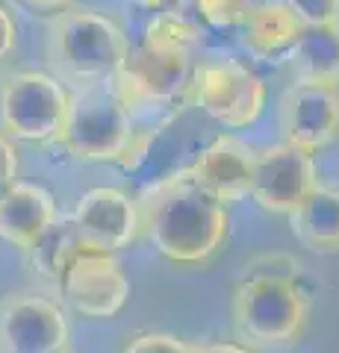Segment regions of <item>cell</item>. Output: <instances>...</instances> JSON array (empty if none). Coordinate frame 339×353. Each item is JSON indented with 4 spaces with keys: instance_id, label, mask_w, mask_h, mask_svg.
<instances>
[{
    "instance_id": "obj_1",
    "label": "cell",
    "mask_w": 339,
    "mask_h": 353,
    "mask_svg": "<svg viewBox=\"0 0 339 353\" xmlns=\"http://www.w3.org/2000/svg\"><path fill=\"white\" fill-rule=\"evenodd\" d=\"M136 209L139 230H145L157 253L177 265H198L215 256L231 230L224 203L192 183L186 171L151 185Z\"/></svg>"
},
{
    "instance_id": "obj_2",
    "label": "cell",
    "mask_w": 339,
    "mask_h": 353,
    "mask_svg": "<svg viewBox=\"0 0 339 353\" xmlns=\"http://www.w3.org/2000/svg\"><path fill=\"white\" fill-rule=\"evenodd\" d=\"M198 41V30L177 15H157L145 27L142 48L109 80L133 118L171 106L192 85V53Z\"/></svg>"
},
{
    "instance_id": "obj_3",
    "label": "cell",
    "mask_w": 339,
    "mask_h": 353,
    "mask_svg": "<svg viewBox=\"0 0 339 353\" xmlns=\"http://www.w3.org/2000/svg\"><path fill=\"white\" fill-rule=\"evenodd\" d=\"M151 132L136 127L133 112L109 83L83 85L71 94L65 124L53 145L77 162H122L133 165L145 153Z\"/></svg>"
},
{
    "instance_id": "obj_4",
    "label": "cell",
    "mask_w": 339,
    "mask_h": 353,
    "mask_svg": "<svg viewBox=\"0 0 339 353\" xmlns=\"http://www.w3.org/2000/svg\"><path fill=\"white\" fill-rule=\"evenodd\" d=\"M130 57L127 32L109 15L92 9H65L53 15L48 59L59 80L74 85H101L124 68Z\"/></svg>"
},
{
    "instance_id": "obj_5",
    "label": "cell",
    "mask_w": 339,
    "mask_h": 353,
    "mask_svg": "<svg viewBox=\"0 0 339 353\" xmlns=\"http://www.w3.org/2000/svg\"><path fill=\"white\" fill-rule=\"evenodd\" d=\"M233 327L248 345H292L307 327V297L298 289V265L245 274L233 289Z\"/></svg>"
},
{
    "instance_id": "obj_6",
    "label": "cell",
    "mask_w": 339,
    "mask_h": 353,
    "mask_svg": "<svg viewBox=\"0 0 339 353\" xmlns=\"http://www.w3.org/2000/svg\"><path fill=\"white\" fill-rule=\"evenodd\" d=\"M71 92L45 71H12L0 80V132L6 139L48 145L59 136Z\"/></svg>"
},
{
    "instance_id": "obj_7",
    "label": "cell",
    "mask_w": 339,
    "mask_h": 353,
    "mask_svg": "<svg viewBox=\"0 0 339 353\" xmlns=\"http://www.w3.org/2000/svg\"><path fill=\"white\" fill-rule=\"evenodd\" d=\"M192 92L206 115L231 130L251 127L266 109V83L233 59L201 65L192 74Z\"/></svg>"
},
{
    "instance_id": "obj_8",
    "label": "cell",
    "mask_w": 339,
    "mask_h": 353,
    "mask_svg": "<svg viewBox=\"0 0 339 353\" xmlns=\"http://www.w3.org/2000/svg\"><path fill=\"white\" fill-rule=\"evenodd\" d=\"M71 330L57 301L12 292L0 301V353H68Z\"/></svg>"
},
{
    "instance_id": "obj_9",
    "label": "cell",
    "mask_w": 339,
    "mask_h": 353,
    "mask_svg": "<svg viewBox=\"0 0 339 353\" xmlns=\"http://www.w3.org/2000/svg\"><path fill=\"white\" fill-rule=\"evenodd\" d=\"M59 294L83 318H113L127 303L130 283L115 253L80 250L65 265Z\"/></svg>"
},
{
    "instance_id": "obj_10",
    "label": "cell",
    "mask_w": 339,
    "mask_h": 353,
    "mask_svg": "<svg viewBox=\"0 0 339 353\" xmlns=\"http://www.w3.org/2000/svg\"><path fill=\"white\" fill-rule=\"evenodd\" d=\"M316 185H319V176H316L313 153H304L283 141V145L257 150L248 197L266 212L289 215Z\"/></svg>"
},
{
    "instance_id": "obj_11",
    "label": "cell",
    "mask_w": 339,
    "mask_h": 353,
    "mask_svg": "<svg viewBox=\"0 0 339 353\" xmlns=\"http://www.w3.org/2000/svg\"><path fill=\"white\" fill-rule=\"evenodd\" d=\"M283 141L304 153H319L339 139V88L295 83L280 97Z\"/></svg>"
},
{
    "instance_id": "obj_12",
    "label": "cell",
    "mask_w": 339,
    "mask_h": 353,
    "mask_svg": "<svg viewBox=\"0 0 339 353\" xmlns=\"http://www.w3.org/2000/svg\"><path fill=\"white\" fill-rule=\"evenodd\" d=\"M71 224L83 248L118 253L139 236V209L127 192L113 189V185H97L80 194Z\"/></svg>"
},
{
    "instance_id": "obj_13",
    "label": "cell",
    "mask_w": 339,
    "mask_h": 353,
    "mask_svg": "<svg viewBox=\"0 0 339 353\" xmlns=\"http://www.w3.org/2000/svg\"><path fill=\"white\" fill-rule=\"evenodd\" d=\"M254 159L257 150L248 148L236 136H218L210 148L198 153L186 174L192 183H198L206 194H213L218 203H236L248 197L251 180H254Z\"/></svg>"
},
{
    "instance_id": "obj_14",
    "label": "cell",
    "mask_w": 339,
    "mask_h": 353,
    "mask_svg": "<svg viewBox=\"0 0 339 353\" xmlns=\"http://www.w3.org/2000/svg\"><path fill=\"white\" fill-rule=\"evenodd\" d=\"M57 221V201L36 183H15L0 197V236L12 248L30 250Z\"/></svg>"
},
{
    "instance_id": "obj_15",
    "label": "cell",
    "mask_w": 339,
    "mask_h": 353,
    "mask_svg": "<svg viewBox=\"0 0 339 353\" xmlns=\"http://www.w3.org/2000/svg\"><path fill=\"white\" fill-rule=\"evenodd\" d=\"M301 30L304 24L295 18V12L287 3L262 0V3H254V9L242 21L239 36H242V44L248 48L251 57H257L262 62H278L289 57Z\"/></svg>"
},
{
    "instance_id": "obj_16",
    "label": "cell",
    "mask_w": 339,
    "mask_h": 353,
    "mask_svg": "<svg viewBox=\"0 0 339 353\" xmlns=\"http://www.w3.org/2000/svg\"><path fill=\"white\" fill-rule=\"evenodd\" d=\"M292 233L316 253H339V189L316 185L289 212Z\"/></svg>"
},
{
    "instance_id": "obj_17",
    "label": "cell",
    "mask_w": 339,
    "mask_h": 353,
    "mask_svg": "<svg viewBox=\"0 0 339 353\" xmlns=\"http://www.w3.org/2000/svg\"><path fill=\"white\" fill-rule=\"evenodd\" d=\"M287 59L298 83L339 85V24L304 27Z\"/></svg>"
},
{
    "instance_id": "obj_18",
    "label": "cell",
    "mask_w": 339,
    "mask_h": 353,
    "mask_svg": "<svg viewBox=\"0 0 339 353\" xmlns=\"http://www.w3.org/2000/svg\"><path fill=\"white\" fill-rule=\"evenodd\" d=\"M80 250H89V248H83L77 230H74L71 218H68V221H53L48 227V233L41 236L27 253L32 259V268H36L41 277L50 280V283H59L65 265H68L74 253H80Z\"/></svg>"
},
{
    "instance_id": "obj_19",
    "label": "cell",
    "mask_w": 339,
    "mask_h": 353,
    "mask_svg": "<svg viewBox=\"0 0 339 353\" xmlns=\"http://www.w3.org/2000/svg\"><path fill=\"white\" fill-rule=\"evenodd\" d=\"M254 0H195V12L213 30H239Z\"/></svg>"
},
{
    "instance_id": "obj_20",
    "label": "cell",
    "mask_w": 339,
    "mask_h": 353,
    "mask_svg": "<svg viewBox=\"0 0 339 353\" xmlns=\"http://www.w3.org/2000/svg\"><path fill=\"white\" fill-rule=\"evenodd\" d=\"M280 3H287L304 27L339 24V0H280Z\"/></svg>"
},
{
    "instance_id": "obj_21",
    "label": "cell",
    "mask_w": 339,
    "mask_h": 353,
    "mask_svg": "<svg viewBox=\"0 0 339 353\" xmlns=\"http://www.w3.org/2000/svg\"><path fill=\"white\" fill-rule=\"evenodd\" d=\"M124 353H192V345H186V341L168 333H145L130 341Z\"/></svg>"
},
{
    "instance_id": "obj_22",
    "label": "cell",
    "mask_w": 339,
    "mask_h": 353,
    "mask_svg": "<svg viewBox=\"0 0 339 353\" xmlns=\"http://www.w3.org/2000/svg\"><path fill=\"white\" fill-rule=\"evenodd\" d=\"M18 183V150L3 132H0V197Z\"/></svg>"
},
{
    "instance_id": "obj_23",
    "label": "cell",
    "mask_w": 339,
    "mask_h": 353,
    "mask_svg": "<svg viewBox=\"0 0 339 353\" xmlns=\"http://www.w3.org/2000/svg\"><path fill=\"white\" fill-rule=\"evenodd\" d=\"M21 9H27L32 15H41V18H53L65 12V9H71L74 0H15Z\"/></svg>"
},
{
    "instance_id": "obj_24",
    "label": "cell",
    "mask_w": 339,
    "mask_h": 353,
    "mask_svg": "<svg viewBox=\"0 0 339 353\" xmlns=\"http://www.w3.org/2000/svg\"><path fill=\"white\" fill-rule=\"evenodd\" d=\"M15 41H18L15 21H12V15H9V9L0 3V62H3L9 53L15 50Z\"/></svg>"
},
{
    "instance_id": "obj_25",
    "label": "cell",
    "mask_w": 339,
    "mask_h": 353,
    "mask_svg": "<svg viewBox=\"0 0 339 353\" xmlns=\"http://www.w3.org/2000/svg\"><path fill=\"white\" fill-rule=\"evenodd\" d=\"M192 353H251L242 345H233V341H213V345H192Z\"/></svg>"
},
{
    "instance_id": "obj_26",
    "label": "cell",
    "mask_w": 339,
    "mask_h": 353,
    "mask_svg": "<svg viewBox=\"0 0 339 353\" xmlns=\"http://www.w3.org/2000/svg\"><path fill=\"white\" fill-rule=\"evenodd\" d=\"M130 3L139 6V9H145V12H166L174 0H130Z\"/></svg>"
},
{
    "instance_id": "obj_27",
    "label": "cell",
    "mask_w": 339,
    "mask_h": 353,
    "mask_svg": "<svg viewBox=\"0 0 339 353\" xmlns=\"http://www.w3.org/2000/svg\"><path fill=\"white\" fill-rule=\"evenodd\" d=\"M254 3H262V0H254Z\"/></svg>"
}]
</instances>
